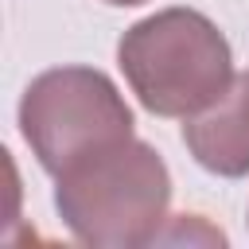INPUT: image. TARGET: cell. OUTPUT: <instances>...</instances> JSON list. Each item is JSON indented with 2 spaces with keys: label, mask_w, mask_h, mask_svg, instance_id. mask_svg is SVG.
I'll use <instances>...</instances> for the list:
<instances>
[{
  "label": "cell",
  "mask_w": 249,
  "mask_h": 249,
  "mask_svg": "<svg viewBox=\"0 0 249 249\" xmlns=\"http://www.w3.org/2000/svg\"><path fill=\"white\" fill-rule=\"evenodd\" d=\"M171 171L148 140L101 148L54 175V210L74 241L97 249L156 245L171 222Z\"/></svg>",
  "instance_id": "1"
},
{
  "label": "cell",
  "mask_w": 249,
  "mask_h": 249,
  "mask_svg": "<svg viewBox=\"0 0 249 249\" xmlns=\"http://www.w3.org/2000/svg\"><path fill=\"white\" fill-rule=\"evenodd\" d=\"M117 66L152 117H198L233 86V51L198 8H160L117 43Z\"/></svg>",
  "instance_id": "2"
},
{
  "label": "cell",
  "mask_w": 249,
  "mask_h": 249,
  "mask_svg": "<svg viewBox=\"0 0 249 249\" xmlns=\"http://www.w3.org/2000/svg\"><path fill=\"white\" fill-rule=\"evenodd\" d=\"M136 128V117L105 70L54 66L27 82L19 97V132L47 175H62L78 160L113 148Z\"/></svg>",
  "instance_id": "3"
},
{
  "label": "cell",
  "mask_w": 249,
  "mask_h": 249,
  "mask_svg": "<svg viewBox=\"0 0 249 249\" xmlns=\"http://www.w3.org/2000/svg\"><path fill=\"white\" fill-rule=\"evenodd\" d=\"M183 144L195 163L222 179L249 175V70L233 78L230 93L183 124Z\"/></svg>",
  "instance_id": "4"
},
{
  "label": "cell",
  "mask_w": 249,
  "mask_h": 249,
  "mask_svg": "<svg viewBox=\"0 0 249 249\" xmlns=\"http://www.w3.org/2000/svg\"><path fill=\"white\" fill-rule=\"evenodd\" d=\"M105 4H113V8H136V4H144V0H105Z\"/></svg>",
  "instance_id": "5"
},
{
  "label": "cell",
  "mask_w": 249,
  "mask_h": 249,
  "mask_svg": "<svg viewBox=\"0 0 249 249\" xmlns=\"http://www.w3.org/2000/svg\"><path fill=\"white\" fill-rule=\"evenodd\" d=\"M245 222H249V218H245Z\"/></svg>",
  "instance_id": "6"
}]
</instances>
